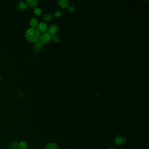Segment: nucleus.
Masks as SVG:
<instances>
[{"label":"nucleus","instance_id":"39448f33","mask_svg":"<svg viewBox=\"0 0 149 149\" xmlns=\"http://www.w3.org/2000/svg\"><path fill=\"white\" fill-rule=\"evenodd\" d=\"M43 45L39 40L36 42H35L34 43L33 47V50L34 52L38 53H39L43 49Z\"/></svg>","mask_w":149,"mask_h":149},{"label":"nucleus","instance_id":"4468645a","mask_svg":"<svg viewBox=\"0 0 149 149\" xmlns=\"http://www.w3.org/2000/svg\"><path fill=\"white\" fill-rule=\"evenodd\" d=\"M19 148L21 149H27L28 147L27 143L25 141H21L19 143Z\"/></svg>","mask_w":149,"mask_h":149},{"label":"nucleus","instance_id":"2eb2a0df","mask_svg":"<svg viewBox=\"0 0 149 149\" xmlns=\"http://www.w3.org/2000/svg\"><path fill=\"white\" fill-rule=\"evenodd\" d=\"M34 12L36 15H41L42 14V10L39 7H36L34 8Z\"/></svg>","mask_w":149,"mask_h":149},{"label":"nucleus","instance_id":"a211bd4d","mask_svg":"<svg viewBox=\"0 0 149 149\" xmlns=\"http://www.w3.org/2000/svg\"><path fill=\"white\" fill-rule=\"evenodd\" d=\"M75 8L74 6H70L68 7V10L70 12H73L75 11Z\"/></svg>","mask_w":149,"mask_h":149},{"label":"nucleus","instance_id":"9b49d317","mask_svg":"<svg viewBox=\"0 0 149 149\" xmlns=\"http://www.w3.org/2000/svg\"><path fill=\"white\" fill-rule=\"evenodd\" d=\"M53 15L50 13H46L43 15V19L46 22H49L53 20Z\"/></svg>","mask_w":149,"mask_h":149},{"label":"nucleus","instance_id":"f8f14e48","mask_svg":"<svg viewBox=\"0 0 149 149\" xmlns=\"http://www.w3.org/2000/svg\"><path fill=\"white\" fill-rule=\"evenodd\" d=\"M37 0H27L26 3L30 7H35L38 4Z\"/></svg>","mask_w":149,"mask_h":149},{"label":"nucleus","instance_id":"f257e3e1","mask_svg":"<svg viewBox=\"0 0 149 149\" xmlns=\"http://www.w3.org/2000/svg\"><path fill=\"white\" fill-rule=\"evenodd\" d=\"M40 32L35 28H31L28 29L25 33V37L28 41L31 43H35L40 39Z\"/></svg>","mask_w":149,"mask_h":149},{"label":"nucleus","instance_id":"aec40b11","mask_svg":"<svg viewBox=\"0 0 149 149\" xmlns=\"http://www.w3.org/2000/svg\"><path fill=\"white\" fill-rule=\"evenodd\" d=\"M2 77H1V76L0 75V82L1 81H2Z\"/></svg>","mask_w":149,"mask_h":149},{"label":"nucleus","instance_id":"412c9836","mask_svg":"<svg viewBox=\"0 0 149 149\" xmlns=\"http://www.w3.org/2000/svg\"><path fill=\"white\" fill-rule=\"evenodd\" d=\"M11 149V148H9V149Z\"/></svg>","mask_w":149,"mask_h":149},{"label":"nucleus","instance_id":"ddd939ff","mask_svg":"<svg viewBox=\"0 0 149 149\" xmlns=\"http://www.w3.org/2000/svg\"><path fill=\"white\" fill-rule=\"evenodd\" d=\"M10 148L11 149H18L19 148V143L16 141H13L11 142L10 145Z\"/></svg>","mask_w":149,"mask_h":149},{"label":"nucleus","instance_id":"dca6fc26","mask_svg":"<svg viewBox=\"0 0 149 149\" xmlns=\"http://www.w3.org/2000/svg\"><path fill=\"white\" fill-rule=\"evenodd\" d=\"M51 39L55 43H58L60 41V38L59 36H58V35H56L51 37Z\"/></svg>","mask_w":149,"mask_h":149},{"label":"nucleus","instance_id":"0eeeda50","mask_svg":"<svg viewBox=\"0 0 149 149\" xmlns=\"http://www.w3.org/2000/svg\"><path fill=\"white\" fill-rule=\"evenodd\" d=\"M16 7L19 10L24 11L27 8V4L24 2L20 1L16 3Z\"/></svg>","mask_w":149,"mask_h":149},{"label":"nucleus","instance_id":"6ab92c4d","mask_svg":"<svg viewBox=\"0 0 149 149\" xmlns=\"http://www.w3.org/2000/svg\"><path fill=\"white\" fill-rule=\"evenodd\" d=\"M108 149H116V148H115L114 147H111L108 148Z\"/></svg>","mask_w":149,"mask_h":149},{"label":"nucleus","instance_id":"f03ea898","mask_svg":"<svg viewBox=\"0 0 149 149\" xmlns=\"http://www.w3.org/2000/svg\"><path fill=\"white\" fill-rule=\"evenodd\" d=\"M47 30L48 33L49 34L50 37H52L53 35H56L57 33L59 30V27L56 24H52L48 28Z\"/></svg>","mask_w":149,"mask_h":149},{"label":"nucleus","instance_id":"7ed1b4c3","mask_svg":"<svg viewBox=\"0 0 149 149\" xmlns=\"http://www.w3.org/2000/svg\"><path fill=\"white\" fill-rule=\"evenodd\" d=\"M51 40V37L48 33H43L40 35V40L43 44L48 43Z\"/></svg>","mask_w":149,"mask_h":149},{"label":"nucleus","instance_id":"4be33fe9","mask_svg":"<svg viewBox=\"0 0 149 149\" xmlns=\"http://www.w3.org/2000/svg\"><path fill=\"white\" fill-rule=\"evenodd\" d=\"M18 149H20V148H18Z\"/></svg>","mask_w":149,"mask_h":149},{"label":"nucleus","instance_id":"423d86ee","mask_svg":"<svg viewBox=\"0 0 149 149\" xmlns=\"http://www.w3.org/2000/svg\"><path fill=\"white\" fill-rule=\"evenodd\" d=\"M37 29L39 31V32L42 33H45L48 29L47 25L46 24V23L42 22L39 23L37 26Z\"/></svg>","mask_w":149,"mask_h":149},{"label":"nucleus","instance_id":"9d476101","mask_svg":"<svg viewBox=\"0 0 149 149\" xmlns=\"http://www.w3.org/2000/svg\"><path fill=\"white\" fill-rule=\"evenodd\" d=\"M45 149H58V145L55 143L51 142L46 145Z\"/></svg>","mask_w":149,"mask_h":149},{"label":"nucleus","instance_id":"20e7f679","mask_svg":"<svg viewBox=\"0 0 149 149\" xmlns=\"http://www.w3.org/2000/svg\"><path fill=\"white\" fill-rule=\"evenodd\" d=\"M114 143L119 146H122L126 143V140L125 137L121 135H118L114 140Z\"/></svg>","mask_w":149,"mask_h":149},{"label":"nucleus","instance_id":"f3484780","mask_svg":"<svg viewBox=\"0 0 149 149\" xmlns=\"http://www.w3.org/2000/svg\"><path fill=\"white\" fill-rule=\"evenodd\" d=\"M62 15V12L59 10H56L54 13V15L55 17L56 18H59Z\"/></svg>","mask_w":149,"mask_h":149},{"label":"nucleus","instance_id":"6e6552de","mask_svg":"<svg viewBox=\"0 0 149 149\" xmlns=\"http://www.w3.org/2000/svg\"><path fill=\"white\" fill-rule=\"evenodd\" d=\"M29 24L31 27L35 28L39 24L38 19L35 17H32L29 20Z\"/></svg>","mask_w":149,"mask_h":149},{"label":"nucleus","instance_id":"1a4fd4ad","mask_svg":"<svg viewBox=\"0 0 149 149\" xmlns=\"http://www.w3.org/2000/svg\"><path fill=\"white\" fill-rule=\"evenodd\" d=\"M57 2L59 6L62 8H67L69 4V1L68 0H59Z\"/></svg>","mask_w":149,"mask_h":149}]
</instances>
